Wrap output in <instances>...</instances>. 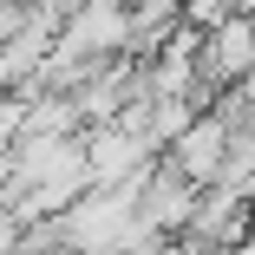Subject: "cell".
Wrapping results in <instances>:
<instances>
[{
    "instance_id": "6da1fadb",
    "label": "cell",
    "mask_w": 255,
    "mask_h": 255,
    "mask_svg": "<svg viewBox=\"0 0 255 255\" xmlns=\"http://www.w3.org/2000/svg\"><path fill=\"white\" fill-rule=\"evenodd\" d=\"M196 72H203L210 92H229V85H242V79L255 72V13H249V7L223 13L216 26H203V39H196Z\"/></svg>"
},
{
    "instance_id": "7a4b0ae2",
    "label": "cell",
    "mask_w": 255,
    "mask_h": 255,
    "mask_svg": "<svg viewBox=\"0 0 255 255\" xmlns=\"http://www.w3.org/2000/svg\"><path fill=\"white\" fill-rule=\"evenodd\" d=\"M223 157H229V112H223V105H203V112L164 144V164H177L190 183H216V177H223Z\"/></svg>"
},
{
    "instance_id": "3957f363",
    "label": "cell",
    "mask_w": 255,
    "mask_h": 255,
    "mask_svg": "<svg viewBox=\"0 0 255 255\" xmlns=\"http://www.w3.org/2000/svg\"><path fill=\"white\" fill-rule=\"evenodd\" d=\"M242 7H249V13H255V0H242Z\"/></svg>"
},
{
    "instance_id": "277c9868",
    "label": "cell",
    "mask_w": 255,
    "mask_h": 255,
    "mask_svg": "<svg viewBox=\"0 0 255 255\" xmlns=\"http://www.w3.org/2000/svg\"><path fill=\"white\" fill-rule=\"evenodd\" d=\"M20 7H33V0H20Z\"/></svg>"
}]
</instances>
